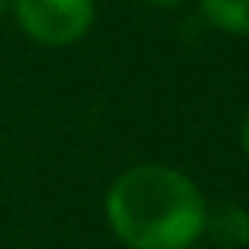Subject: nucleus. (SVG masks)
I'll return each instance as SVG.
<instances>
[{
    "instance_id": "8",
    "label": "nucleus",
    "mask_w": 249,
    "mask_h": 249,
    "mask_svg": "<svg viewBox=\"0 0 249 249\" xmlns=\"http://www.w3.org/2000/svg\"><path fill=\"white\" fill-rule=\"evenodd\" d=\"M191 249H212V246H201V242H198V246H191Z\"/></svg>"
},
{
    "instance_id": "6",
    "label": "nucleus",
    "mask_w": 249,
    "mask_h": 249,
    "mask_svg": "<svg viewBox=\"0 0 249 249\" xmlns=\"http://www.w3.org/2000/svg\"><path fill=\"white\" fill-rule=\"evenodd\" d=\"M239 143H242V154L249 157V113L242 116V126H239Z\"/></svg>"
},
{
    "instance_id": "1",
    "label": "nucleus",
    "mask_w": 249,
    "mask_h": 249,
    "mask_svg": "<svg viewBox=\"0 0 249 249\" xmlns=\"http://www.w3.org/2000/svg\"><path fill=\"white\" fill-rule=\"evenodd\" d=\"M205 212L201 188L167 164H133L106 191V225L126 249H191Z\"/></svg>"
},
{
    "instance_id": "3",
    "label": "nucleus",
    "mask_w": 249,
    "mask_h": 249,
    "mask_svg": "<svg viewBox=\"0 0 249 249\" xmlns=\"http://www.w3.org/2000/svg\"><path fill=\"white\" fill-rule=\"evenodd\" d=\"M201 242L212 249H242L249 246V208L239 201H218L205 212Z\"/></svg>"
},
{
    "instance_id": "2",
    "label": "nucleus",
    "mask_w": 249,
    "mask_h": 249,
    "mask_svg": "<svg viewBox=\"0 0 249 249\" xmlns=\"http://www.w3.org/2000/svg\"><path fill=\"white\" fill-rule=\"evenodd\" d=\"M14 24L41 48H69L96 24V0H11Z\"/></svg>"
},
{
    "instance_id": "5",
    "label": "nucleus",
    "mask_w": 249,
    "mask_h": 249,
    "mask_svg": "<svg viewBox=\"0 0 249 249\" xmlns=\"http://www.w3.org/2000/svg\"><path fill=\"white\" fill-rule=\"evenodd\" d=\"M140 4H147V7H154V11H174V7L184 4V0H140Z\"/></svg>"
},
{
    "instance_id": "7",
    "label": "nucleus",
    "mask_w": 249,
    "mask_h": 249,
    "mask_svg": "<svg viewBox=\"0 0 249 249\" xmlns=\"http://www.w3.org/2000/svg\"><path fill=\"white\" fill-rule=\"evenodd\" d=\"M7 11H11V0H0V18H4Z\"/></svg>"
},
{
    "instance_id": "4",
    "label": "nucleus",
    "mask_w": 249,
    "mask_h": 249,
    "mask_svg": "<svg viewBox=\"0 0 249 249\" xmlns=\"http://www.w3.org/2000/svg\"><path fill=\"white\" fill-rule=\"evenodd\" d=\"M201 18L232 38H249V0H198Z\"/></svg>"
}]
</instances>
